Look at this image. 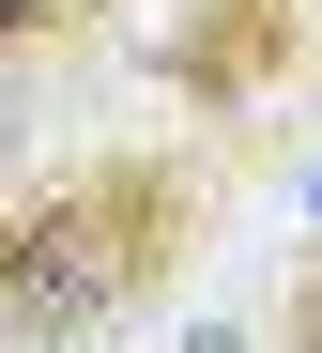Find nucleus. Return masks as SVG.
Instances as JSON below:
<instances>
[{"label": "nucleus", "mask_w": 322, "mask_h": 353, "mask_svg": "<svg viewBox=\"0 0 322 353\" xmlns=\"http://www.w3.org/2000/svg\"><path fill=\"white\" fill-rule=\"evenodd\" d=\"M154 108L230 185L322 123V0H169L154 16Z\"/></svg>", "instance_id": "f03ea898"}, {"label": "nucleus", "mask_w": 322, "mask_h": 353, "mask_svg": "<svg viewBox=\"0 0 322 353\" xmlns=\"http://www.w3.org/2000/svg\"><path fill=\"white\" fill-rule=\"evenodd\" d=\"M230 230V169L169 123L61 139L0 169V353H108L184 307V276Z\"/></svg>", "instance_id": "f257e3e1"}, {"label": "nucleus", "mask_w": 322, "mask_h": 353, "mask_svg": "<svg viewBox=\"0 0 322 353\" xmlns=\"http://www.w3.org/2000/svg\"><path fill=\"white\" fill-rule=\"evenodd\" d=\"M261 353H322V246L276 261V307H261Z\"/></svg>", "instance_id": "20e7f679"}, {"label": "nucleus", "mask_w": 322, "mask_h": 353, "mask_svg": "<svg viewBox=\"0 0 322 353\" xmlns=\"http://www.w3.org/2000/svg\"><path fill=\"white\" fill-rule=\"evenodd\" d=\"M307 215H322V169H307Z\"/></svg>", "instance_id": "423d86ee"}, {"label": "nucleus", "mask_w": 322, "mask_h": 353, "mask_svg": "<svg viewBox=\"0 0 322 353\" xmlns=\"http://www.w3.org/2000/svg\"><path fill=\"white\" fill-rule=\"evenodd\" d=\"M123 46H139V0H0V169L77 139Z\"/></svg>", "instance_id": "7ed1b4c3"}, {"label": "nucleus", "mask_w": 322, "mask_h": 353, "mask_svg": "<svg viewBox=\"0 0 322 353\" xmlns=\"http://www.w3.org/2000/svg\"><path fill=\"white\" fill-rule=\"evenodd\" d=\"M169 353H261V323H245V307H200V323H184Z\"/></svg>", "instance_id": "39448f33"}]
</instances>
